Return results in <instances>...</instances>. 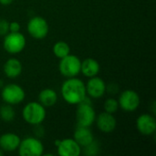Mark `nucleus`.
<instances>
[{
	"mask_svg": "<svg viewBox=\"0 0 156 156\" xmlns=\"http://www.w3.org/2000/svg\"><path fill=\"white\" fill-rule=\"evenodd\" d=\"M14 0H0V5H9L13 3Z\"/></svg>",
	"mask_w": 156,
	"mask_h": 156,
	"instance_id": "25",
	"label": "nucleus"
},
{
	"mask_svg": "<svg viewBox=\"0 0 156 156\" xmlns=\"http://www.w3.org/2000/svg\"><path fill=\"white\" fill-rule=\"evenodd\" d=\"M20 137L15 133H5L0 136V149L3 152H16L20 144Z\"/></svg>",
	"mask_w": 156,
	"mask_h": 156,
	"instance_id": "14",
	"label": "nucleus"
},
{
	"mask_svg": "<svg viewBox=\"0 0 156 156\" xmlns=\"http://www.w3.org/2000/svg\"><path fill=\"white\" fill-rule=\"evenodd\" d=\"M83 153L84 154L87 156H96L99 154V150H100V146L99 144L94 140L92 143H90V144H88L87 146L83 147Z\"/></svg>",
	"mask_w": 156,
	"mask_h": 156,
	"instance_id": "22",
	"label": "nucleus"
},
{
	"mask_svg": "<svg viewBox=\"0 0 156 156\" xmlns=\"http://www.w3.org/2000/svg\"><path fill=\"white\" fill-rule=\"evenodd\" d=\"M21 29V26L17 21L9 22V32H18Z\"/></svg>",
	"mask_w": 156,
	"mask_h": 156,
	"instance_id": "24",
	"label": "nucleus"
},
{
	"mask_svg": "<svg viewBox=\"0 0 156 156\" xmlns=\"http://www.w3.org/2000/svg\"><path fill=\"white\" fill-rule=\"evenodd\" d=\"M9 32V22L6 19H0V36H5Z\"/></svg>",
	"mask_w": 156,
	"mask_h": 156,
	"instance_id": "23",
	"label": "nucleus"
},
{
	"mask_svg": "<svg viewBox=\"0 0 156 156\" xmlns=\"http://www.w3.org/2000/svg\"><path fill=\"white\" fill-rule=\"evenodd\" d=\"M73 139L83 148L94 141V135L90 127L77 125L73 133Z\"/></svg>",
	"mask_w": 156,
	"mask_h": 156,
	"instance_id": "16",
	"label": "nucleus"
},
{
	"mask_svg": "<svg viewBox=\"0 0 156 156\" xmlns=\"http://www.w3.org/2000/svg\"><path fill=\"white\" fill-rule=\"evenodd\" d=\"M0 96L5 103L14 106L24 101L26 92L21 86L16 83H9L1 88Z\"/></svg>",
	"mask_w": 156,
	"mask_h": 156,
	"instance_id": "6",
	"label": "nucleus"
},
{
	"mask_svg": "<svg viewBox=\"0 0 156 156\" xmlns=\"http://www.w3.org/2000/svg\"><path fill=\"white\" fill-rule=\"evenodd\" d=\"M3 86H4V81L0 80V88H2Z\"/></svg>",
	"mask_w": 156,
	"mask_h": 156,
	"instance_id": "26",
	"label": "nucleus"
},
{
	"mask_svg": "<svg viewBox=\"0 0 156 156\" xmlns=\"http://www.w3.org/2000/svg\"><path fill=\"white\" fill-rule=\"evenodd\" d=\"M57 154L59 156H80L82 154L81 146L73 138H64L56 141Z\"/></svg>",
	"mask_w": 156,
	"mask_h": 156,
	"instance_id": "10",
	"label": "nucleus"
},
{
	"mask_svg": "<svg viewBox=\"0 0 156 156\" xmlns=\"http://www.w3.org/2000/svg\"><path fill=\"white\" fill-rule=\"evenodd\" d=\"M3 154H4V152H3V151H2V150L0 149V156H2Z\"/></svg>",
	"mask_w": 156,
	"mask_h": 156,
	"instance_id": "27",
	"label": "nucleus"
},
{
	"mask_svg": "<svg viewBox=\"0 0 156 156\" xmlns=\"http://www.w3.org/2000/svg\"><path fill=\"white\" fill-rule=\"evenodd\" d=\"M60 92L62 99L70 105H78L87 97L85 83L77 77L66 79L60 87Z\"/></svg>",
	"mask_w": 156,
	"mask_h": 156,
	"instance_id": "1",
	"label": "nucleus"
},
{
	"mask_svg": "<svg viewBox=\"0 0 156 156\" xmlns=\"http://www.w3.org/2000/svg\"><path fill=\"white\" fill-rule=\"evenodd\" d=\"M16 118V112L13 108V105L5 103L0 106V119L3 122H13Z\"/></svg>",
	"mask_w": 156,
	"mask_h": 156,
	"instance_id": "20",
	"label": "nucleus"
},
{
	"mask_svg": "<svg viewBox=\"0 0 156 156\" xmlns=\"http://www.w3.org/2000/svg\"><path fill=\"white\" fill-rule=\"evenodd\" d=\"M119 107L126 112H133L136 111L141 104L140 95L133 90H125L120 93L118 98Z\"/></svg>",
	"mask_w": 156,
	"mask_h": 156,
	"instance_id": "9",
	"label": "nucleus"
},
{
	"mask_svg": "<svg viewBox=\"0 0 156 156\" xmlns=\"http://www.w3.org/2000/svg\"><path fill=\"white\" fill-rule=\"evenodd\" d=\"M103 109H104V112H106L115 114L120 109L118 100L114 98H108L103 103Z\"/></svg>",
	"mask_w": 156,
	"mask_h": 156,
	"instance_id": "21",
	"label": "nucleus"
},
{
	"mask_svg": "<svg viewBox=\"0 0 156 156\" xmlns=\"http://www.w3.org/2000/svg\"><path fill=\"white\" fill-rule=\"evenodd\" d=\"M46 108L38 101H29L22 109V118L29 125L42 124L46 120Z\"/></svg>",
	"mask_w": 156,
	"mask_h": 156,
	"instance_id": "2",
	"label": "nucleus"
},
{
	"mask_svg": "<svg viewBox=\"0 0 156 156\" xmlns=\"http://www.w3.org/2000/svg\"><path fill=\"white\" fill-rule=\"evenodd\" d=\"M106 86L107 84L105 83V81L98 76L89 78L87 83H85L87 96L93 100L102 98L107 92Z\"/></svg>",
	"mask_w": 156,
	"mask_h": 156,
	"instance_id": "11",
	"label": "nucleus"
},
{
	"mask_svg": "<svg viewBox=\"0 0 156 156\" xmlns=\"http://www.w3.org/2000/svg\"><path fill=\"white\" fill-rule=\"evenodd\" d=\"M20 156H41L44 154V145L38 137L28 136L21 139L16 150Z\"/></svg>",
	"mask_w": 156,
	"mask_h": 156,
	"instance_id": "5",
	"label": "nucleus"
},
{
	"mask_svg": "<svg viewBox=\"0 0 156 156\" xmlns=\"http://www.w3.org/2000/svg\"><path fill=\"white\" fill-rule=\"evenodd\" d=\"M101 71L100 63L92 58H87L84 60H81L80 73L83 74L86 78H92L98 76Z\"/></svg>",
	"mask_w": 156,
	"mask_h": 156,
	"instance_id": "17",
	"label": "nucleus"
},
{
	"mask_svg": "<svg viewBox=\"0 0 156 156\" xmlns=\"http://www.w3.org/2000/svg\"><path fill=\"white\" fill-rule=\"evenodd\" d=\"M27 45V39L24 34L18 32H8L4 36L3 48L10 55H16L22 52Z\"/></svg>",
	"mask_w": 156,
	"mask_h": 156,
	"instance_id": "4",
	"label": "nucleus"
},
{
	"mask_svg": "<svg viewBox=\"0 0 156 156\" xmlns=\"http://www.w3.org/2000/svg\"><path fill=\"white\" fill-rule=\"evenodd\" d=\"M58 100V96L57 91L51 88H45L41 90L37 96V101L41 103L46 109L56 105Z\"/></svg>",
	"mask_w": 156,
	"mask_h": 156,
	"instance_id": "18",
	"label": "nucleus"
},
{
	"mask_svg": "<svg viewBox=\"0 0 156 156\" xmlns=\"http://www.w3.org/2000/svg\"><path fill=\"white\" fill-rule=\"evenodd\" d=\"M99 131L103 133H112L117 126V121L114 117V114L102 112L96 116L95 122Z\"/></svg>",
	"mask_w": 156,
	"mask_h": 156,
	"instance_id": "13",
	"label": "nucleus"
},
{
	"mask_svg": "<svg viewBox=\"0 0 156 156\" xmlns=\"http://www.w3.org/2000/svg\"><path fill=\"white\" fill-rule=\"evenodd\" d=\"M137 131L144 136H151L156 131L155 117L150 113L141 114L136 120Z\"/></svg>",
	"mask_w": 156,
	"mask_h": 156,
	"instance_id": "12",
	"label": "nucleus"
},
{
	"mask_svg": "<svg viewBox=\"0 0 156 156\" xmlns=\"http://www.w3.org/2000/svg\"><path fill=\"white\" fill-rule=\"evenodd\" d=\"M96 112L91 105L90 98L86 97L83 101L77 105L76 110V120L77 125L84 126V127H90L96 119Z\"/></svg>",
	"mask_w": 156,
	"mask_h": 156,
	"instance_id": "3",
	"label": "nucleus"
},
{
	"mask_svg": "<svg viewBox=\"0 0 156 156\" xmlns=\"http://www.w3.org/2000/svg\"><path fill=\"white\" fill-rule=\"evenodd\" d=\"M23 70V66L21 61L16 58H9L6 59L3 66L4 74L9 79L18 78Z\"/></svg>",
	"mask_w": 156,
	"mask_h": 156,
	"instance_id": "15",
	"label": "nucleus"
},
{
	"mask_svg": "<svg viewBox=\"0 0 156 156\" xmlns=\"http://www.w3.org/2000/svg\"><path fill=\"white\" fill-rule=\"evenodd\" d=\"M81 60L76 55L69 54L59 59L58 70L59 73L66 79L77 77L80 73Z\"/></svg>",
	"mask_w": 156,
	"mask_h": 156,
	"instance_id": "7",
	"label": "nucleus"
},
{
	"mask_svg": "<svg viewBox=\"0 0 156 156\" xmlns=\"http://www.w3.org/2000/svg\"><path fill=\"white\" fill-rule=\"evenodd\" d=\"M27 30L30 37L35 39L41 40L48 36L49 26L48 21L44 17L35 16L28 20L27 24Z\"/></svg>",
	"mask_w": 156,
	"mask_h": 156,
	"instance_id": "8",
	"label": "nucleus"
},
{
	"mask_svg": "<svg viewBox=\"0 0 156 156\" xmlns=\"http://www.w3.org/2000/svg\"><path fill=\"white\" fill-rule=\"evenodd\" d=\"M52 51H53V54L55 55V57H57L58 58L60 59V58L68 56L70 53V47L67 42L60 40V41L56 42L53 45Z\"/></svg>",
	"mask_w": 156,
	"mask_h": 156,
	"instance_id": "19",
	"label": "nucleus"
}]
</instances>
